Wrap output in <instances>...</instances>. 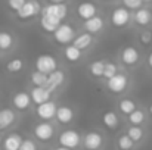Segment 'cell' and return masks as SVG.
I'll return each instance as SVG.
<instances>
[{
  "label": "cell",
  "instance_id": "6da1fadb",
  "mask_svg": "<svg viewBox=\"0 0 152 150\" xmlns=\"http://www.w3.org/2000/svg\"><path fill=\"white\" fill-rule=\"evenodd\" d=\"M66 13H68V7L65 3H50L42 10V16H46L58 24H62Z\"/></svg>",
  "mask_w": 152,
  "mask_h": 150
},
{
  "label": "cell",
  "instance_id": "7a4b0ae2",
  "mask_svg": "<svg viewBox=\"0 0 152 150\" xmlns=\"http://www.w3.org/2000/svg\"><path fill=\"white\" fill-rule=\"evenodd\" d=\"M74 36L75 31L69 24H61L58 30L53 33V38L59 44H69L71 41H74Z\"/></svg>",
  "mask_w": 152,
  "mask_h": 150
},
{
  "label": "cell",
  "instance_id": "3957f363",
  "mask_svg": "<svg viewBox=\"0 0 152 150\" xmlns=\"http://www.w3.org/2000/svg\"><path fill=\"white\" fill-rule=\"evenodd\" d=\"M36 68H37V71L49 75V74L56 71L58 62H56V59L52 54H40L37 57V60H36Z\"/></svg>",
  "mask_w": 152,
  "mask_h": 150
},
{
  "label": "cell",
  "instance_id": "277c9868",
  "mask_svg": "<svg viewBox=\"0 0 152 150\" xmlns=\"http://www.w3.org/2000/svg\"><path fill=\"white\" fill-rule=\"evenodd\" d=\"M40 10H43V9H42V6H40L39 1H36V0H27V3L16 12V15H18L19 19H24L25 21V19H31V18L37 16Z\"/></svg>",
  "mask_w": 152,
  "mask_h": 150
},
{
  "label": "cell",
  "instance_id": "5b68a950",
  "mask_svg": "<svg viewBox=\"0 0 152 150\" xmlns=\"http://www.w3.org/2000/svg\"><path fill=\"white\" fill-rule=\"evenodd\" d=\"M80 141H81V137L74 130H65L59 136V144L66 149H75L80 144Z\"/></svg>",
  "mask_w": 152,
  "mask_h": 150
},
{
  "label": "cell",
  "instance_id": "8992f818",
  "mask_svg": "<svg viewBox=\"0 0 152 150\" xmlns=\"http://www.w3.org/2000/svg\"><path fill=\"white\" fill-rule=\"evenodd\" d=\"M130 18H132V15H130L129 9H126V7H117L112 12V15H111V24L115 28H123V27H126L130 22Z\"/></svg>",
  "mask_w": 152,
  "mask_h": 150
},
{
  "label": "cell",
  "instance_id": "52a82bcc",
  "mask_svg": "<svg viewBox=\"0 0 152 150\" xmlns=\"http://www.w3.org/2000/svg\"><path fill=\"white\" fill-rule=\"evenodd\" d=\"M127 84H129V80L124 74H117L106 81V87L109 88V91H112L115 94L123 93L127 88Z\"/></svg>",
  "mask_w": 152,
  "mask_h": 150
},
{
  "label": "cell",
  "instance_id": "ba28073f",
  "mask_svg": "<svg viewBox=\"0 0 152 150\" xmlns=\"http://www.w3.org/2000/svg\"><path fill=\"white\" fill-rule=\"evenodd\" d=\"M37 116L43 121H50L52 118H56V112H58V107L55 104V101H46V103H42L37 106Z\"/></svg>",
  "mask_w": 152,
  "mask_h": 150
},
{
  "label": "cell",
  "instance_id": "9c48e42d",
  "mask_svg": "<svg viewBox=\"0 0 152 150\" xmlns=\"http://www.w3.org/2000/svg\"><path fill=\"white\" fill-rule=\"evenodd\" d=\"M102 143H103V138L98 131H89L83 138V144L87 150H99Z\"/></svg>",
  "mask_w": 152,
  "mask_h": 150
},
{
  "label": "cell",
  "instance_id": "30bf717a",
  "mask_svg": "<svg viewBox=\"0 0 152 150\" xmlns=\"http://www.w3.org/2000/svg\"><path fill=\"white\" fill-rule=\"evenodd\" d=\"M120 57H121V62H123L124 65H127V66H133V65H136V63L139 62L140 54H139V51H137L136 47L129 46V47H124V49H123Z\"/></svg>",
  "mask_w": 152,
  "mask_h": 150
},
{
  "label": "cell",
  "instance_id": "8fae6325",
  "mask_svg": "<svg viewBox=\"0 0 152 150\" xmlns=\"http://www.w3.org/2000/svg\"><path fill=\"white\" fill-rule=\"evenodd\" d=\"M34 136L40 141H49L52 137H53V127H52L49 122H40L34 128Z\"/></svg>",
  "mask_w": 152,
  "mask_h": 150
},
{
  "label": "cell",
  "instance_id": "7c38bea8",
  "mask_svg": "<svg viewBox=\"0 0 152 150\" xmlns=\"http://www.w3.org/2000/svg\"><path fill=\"white\" fill-rule=\"evenodd\" d=\"M50 94H52V91H49L46 87H34L31 90V93H30L33 103H36L37 106L42 104V103L49 101L50 100Z\"/></svg>",
  "mask_w": 152,
  "mask_h": 150
},
{
  "label": "cell",
  "instance_id": "4fadbf2b",
  "mask_svg": "<svg viewBox=\"0 0 152 150\" xmlns=\"http://www.w3.org/2000/svg\"><path fill=\"white\" fill-rule=\"evenodd\" d=\"M96 12H98L96 6H95L93 3H90V1H83V3H80L78 7H77V15H78L81 19H84V21H87V19L96 16Z\"/></svg>",
  "mask_w": 152,
  "mask_h": 150
},
{
  "label": "cell",
  "instance_id": "5bb4252c",
  "mask_svg": "<svg viewBox=\"0 0 152 150\" xmlns=\"http://www.w3.org/2000/svg\"><path fill=\"white\" fill-rule=\"evenodd\" d=\"M15 119H16V115H15L13 109H10V107L0 109V131L9 128L15 122Z\"/></svg>",
  "mask_w": 152,
  "mask_h": 150
},
{
  "label": "cell",
  "instance_id": "9a60e30c",
  "mask_svg": "<svg viewBox=\"0 0 152 150\" xmlns=\"http://www.w3.org/2000/svg\"><path fill=\"white\" fill-rule=\"evenodd\" d=\"M31 96L28 94V93H24V91H19V93H16L15 96H13V99H12V103H13V106L18 109V110H25V109H28L30 106H31Z\"/></svg>",
  "mask_w": 152,
  "mask_h": 150
},
{
  "label": "cell",
  "instance_id": "2e32d148",
  "mask_svg": "<svg viewBox=\"0 0 152 150\" xmlns=\"http://www.w3.org/2000/svg\"><path fill=\"white\" fill-rule=\"evenodd\" d=\"M64 80H65V75H64V72L62 71H55V72H52V74H49V80H48V84L45 86L49 91H55L62 83H64Z\"/></svg>",
  "mask_w": 152,
  "mask_h": 150
},
{
  "label": "cell",
  "instance_id": "e0dca14e",
  "mask_svg": "<svg viewBox=\"0 0 152 150\" xmlns=\"http://www.w3.org/2000/svg\"><path fill=\"white\" fill-rule=\"evenodd\" d=\"M56 119H58L59 124L66 125L74 119V110L69 106H59L58 112H56Z\"/></svg>",
  "mask_w": 152,
  "mask_h": 150
},
{
  "label": "cell",
  "instance_id": "ac0fdd59",
  "mask_svg": "<svg viewBox=\"0 0 152 150\" xmlns=\"http://www.w3.org/2000/svg\"><path fill=\"white\" fill-rule=\"evenodd\" d=\"M22 137L18 134V133H12L9 134L4 141H3V147L4 150H19L21 149V144H22Z\"/></svg>",
  "mask_w": 152,
  "mask_h": 150
},
{
  "label": "cell",
  "instance_id": "d6986e66",
  "mask_svg": "<svg viewBox=\"0 0 152 150\" xmlns=\"http://www.w3.org/2000/svg\"><path fill=\"white\" fill-rule=\"evenodd\" d=\"M103 28V19L101 16H93L87 21H84V30L90 34H98Z\"/></svg>",
  "mask_w": 152,
  "mask_h": 150
},
{
  "label": "cell",
  "instance_id": "ffe728a7",
  "mask_svg": "<svg viewBox=\"0 0 152 150\" xmlns=\"http://www.w3.org/2000/svg\"><path fill=\"white\" fill-rule=\"evenodd\" d=\"M102 122L106 128L109 130H115L120 124V119H118V115L114 112V110H108L102 115Z\"/></svg>",
  "mask_w": 152,
  "mask_h": 150
},
{
  "label": "cell",
  "instance_id": "44dd1931",
  "mask_svg": "<svg viewBox=\"0 0 152 150\" xmlns=\"http://www.w3.org/2000/svg\"><path fill=\"white\" fill-rule=\"evenodd\" d=\"M151 21H152L151 10L143 9V7H140V9H137V10H136V13H134V22H136L137 25L145 27V25H148Z\"/></svg>",
  "mask_w": 152,
  "mask_h": 150
},
{
  "label": "cell",
  "instance_id": "7402d4cb",
  "mask_svg": "<svg viewBox=\"0 0 152 150\" xmlns=\"http://www.w3.org/2000/svg\"><path fill=\"white\" fill-rule=\"evenodd\" d=\"M92 41H93L92 34H90V33H83V34H80V36H77V37L74 38L72 44H74L75 47H78L80 50H86L87 47H90Z\"/></svg>",
  "mask_w": 152,
  "mask_h": 150
},
{
  "label": "cell",
  "instance_id": "603a6c76",
  "mask_svg": "<svg viewBox=\"0 0 152 150\" xmlns=\"http://www.w3.org/2000/svg\"><path fill=\"white\" fill-rule=\"evenodd\" d=\"M64 56L68 62H78L81 59V50L78 47H75L74 44L71 46H66L65 50H64Z\"/></svg>",
  "mask_w": 152,
  "mask_h": 150
},
{
  "label": "cell",
  "instance_id": "cb8c5ba5",
  "mask_svg": "<svg viewBox=\"0 0 152 150\" xmlns=\"http://www.w3.org/2000/svg\"><path fill=\"white\" fill-rule=\"evenodd\" d=\"M48 80H49V75L40 71H34L31 74V83L34 84V87H45L48 84Z\"/></svg>",
  "mask_w": 152,
  "mask_h": 150
},
{
  "label": "cell",
  "instance_id": "d4e9b609",
  "mask_svg": "<svg viewBox=\"0 0 152 150\" xmlns=\"http://www.w3.org/2000/svg\"><path fill=\"white\" fill-rule=\"evenodd\" d=\"M105 63H106V62H102V60H95V62H92L90 66H89V72H90V75L95 77V78L103 77Z\"/></svg>",
  "mask_w": 152,
  "mask_h": 150
},
{
  "label": "cell",
  "instance_id": "484cf974",
  "mask_svg": "<svg viewBox=\"0 0 152 150\" xmlns=\"http://www.w3.org/2000/svg\"><path fill=\"white\" fill-rule=\"evenodd\" d=\"M118 107H120V110H121L124 115H130V113H133V112L136 110V103L130 99H123L120 101Z\"/></svg>",
  "mask_w": 152,
  "mask_h": 150
},
{
  "label": "cell",
  "instance_id": "4316f807",
  "mask_svg": "<svg viewBox=\"0 0 152 150\" xmlns=\"http://www.w3.org/2000/svg\"><path fill=\"white\" fill-rule=\"evenodd\" d=\"M40 25H42V28H43L46 33H52V34H53V33L58 30V27H59L61 24L52 21V19L46 18V16H42V19H40Z\"/></svg>",
  "mask_w": 152,
  "mask_h": 150
},
{
  "label": "cell",
  "instance_id": "83f0119b",
  "mask_svg": "<svg viewBox=\"0 0 152 150\" xmlns=\"http://www.w3.org/2000/svg\"><path fill=\"white\" fill-rule=\"evenodd\" d=\"M22 68H24V60L19 59V57H15V59L9 60L7 65H6V69H7L9 72H12V74L22 71Z\"/></svg>",
  "mask_w": 152,
  "mask_h": 150
},
{
  "label": "cell",
  "instance_id": "f1b7e54d",
  "mask_svg": "<svg viewBox=\"0 0 152 150\" xmlns=\"http://www.w3.org/2000/svg\"><path fill=\"white\" fill-rule=\"evenodd\" d=\"M127 136L136 143V141H140L143 138V130L139 127V125H133L127 130Z\"/></svg>",
  "mask_w": 152,
  "mask_h": 150
},
{
  "label": "cell",
  "instance_id": "f546056e",
  "mask_svg": "<svg viewBox=\"0 0 152 150\" xmlns=\"http://www.w3.org/2000/svg\"><path fill=\"white\" fill-rule=\"evenodd\" d=\"M117 143H118V147H120L121 150H132L133 149V146H134V141H133L127 134L120 136L118 140H117Z\"/></svg>",
  "mask_w": 152,
  "mask_h": 150
},
{
  "label": "cell",
  "instance_id": "4dcf8cb0",
  "mask_svg": "<svg viewBox=\"0 0 152 150\" xmlns=\"http://www.w3.org/2000/svg\"><path fill=\"white\" fill-rule=\"evenodd\" d=\"M13 44V37L9 33L1 31L0 33V49L1 50H9Z\"/></svg>",
  "mask_w": 152,
  "mask_h": 150
},
{
  "label": "cell",
  "instance_id": "1f68e13d",
  "mask_svg": "<svg viewBox=\"0 0 152 150\" xmlns=\"http://www.w3.org/2000/svg\"><path fill=\"white\" fill-rule=\"evenodd\" d=\"M129 121H130L133 125H140V124H143V121H145V113H143L142 110L136 109L133 113L129 115Z\"/></svg>",
  "mask_w": 152,
  "mask_h": 150
},
{
  "label": "cell",
  "instance_id": "d6a6232c",
  "mask_svg": "<svg viewBox=\"0 0 152 150\" xmlns=\"http://www.w3.org/2000/svg\"><path fill=\"white\" fill-rule=\"evenodd\" d=\"M118 72H117V65L115 63H112V62H106L105 63V71H103V77L106 78V80H109V78H112L114 75H117Z\"/></svg>",
  "mask_w": 152,
  "mask_h": 150
},
{
  "label": "cell",
  "instance_id": "836d02e7",
  "mask_svg": "<svg viewBox=\"0 0 152 150\" xmlns=\"http://www.w3.org/2000/svg\"><path fill=\"white\" fill-rule=\"evenodd\" d=\"M25 3H27V0H7V6H9L13 12H18Z\"/></svg>",
  "mask_w": 152,
  "mask_h": 150
},
{
  "label": "cell",
  "instance_id": "e575fe53",
  "mask_svg": "<svg viewBox=\"0 0 152 150\" xmlns=\"http://www.w3.org/2000/svg\"><path fill=\"white\" fill-rule=\"evenodd\" d=\"M139 40H140V43H142L143 46H148V44L152 41V34L149 31H143V33H140Z\"/></svg>",
  "mask_w": 152,
  "mask_h": 150
},
{
  "label": "cell",
  "instance_id": "d590c367",
  "mask_svg": "<svg viewBox=\"0 0 152 150\" xmlns=\"http://www.w3.org/2000/svg\"><path fill=\"white\" fill-rule=\"evenodd\" d=\"M123 1L130 9H140V4H142L143 0H123Z\"/></svg>",
  "mask_w": 152,
  "mask_h": 150
},
{
  "label": "cell",
  "instance_id": "8d00e7d4",
  "mask_svg": "<svg viewBox=\"0 0 152 150\" xmlns=\"http://www.w3.org/2000/svg\"><path fill=\"white\" fill-rule=\"evenodd\" d=\"M19 150H37V147H36L34 141H31V140H24Z\"/></svg>",
  "mask_w": 152,
  "mask_h": 150
},
{
  "label": "cell",
  "instance_id": "74e56055",
  "mask_svg": "<svg viewBox=\"0 0 152 150\" xmlns=\"http://www.w3.org/2000/svg\"><path fill=\"white\" fill-rule=\"evenodd\" d=\"M148 65L152 68V51L149 53V56H148Z\"/></svg>",
  "mask_w": 152,
  "mask_h": 150
},
{
  "label": "cell",
  "instance_id": "f35d334b",
  "mask_svg": "<svg viewBox=\"0 0 152 150\" xmlns=\"http://www.w3.org/2000/svg\"><path fill=\"white\" fill-rule=\"evenodd\" d=\"M50 3H64L65 0H49Z\"/></svg>",
  "mask_w": 152,
  "mask_h": 150
},
{
  "label": "cell",
  "instance_id": "ab89813d",
  "mask_svg": "<svg viewBox=\"0 0 152 150\" xmlns=\"http://www.w3.org/2000/svg\"><path fill=\"white\" fill-rule=\"evenodd\" d=\"M55 150H71V149H66V147H62L61 146V147H58V149H55Z\"/></svg>",
  "mask_w": 152,
  "mask_h": 150
},
{
  "label": "cell",
  "instance_id": "60d3db41",
  "mask_svg": "<svg viewBox=\"0 0 152 150\" xmlns=\"http://www.w3.org/2000/svg\"><path fill=\"white\" fill-rule=\"evenodd\" d=\"M149 115H152V104L149 106Z\"/></svg>",
  "mask_w": 152,
  "mask_h": 150
},
{
  "label": "cell",
  "instance_id": "b9f144b4",
  "mask_svg": "<svg viewBox=\"0 0 152 150\" xmlns=\"http://www.w3.org/2000/svg\"><path fill=\"white\" fill-rule=\"evenodd\" d=\"M143 1H152V0H143Z\"/></svg>",
  "mask_w": 152,
  "mask_h": 150
},
{
  "label": "cell",
  "instance_id": "7bdbcfd3",
  "mask_svg": "<svg viewBox=\"0 0 152 150\" xmlns=\"http://www.w3.org/2000/svg\"><path fill=\"white\" fill-rule=\"evenodd\" d=\"M0 144H1V137H0Z\"/></svg>",
  "mask_w": 152,
  "mask_h": 150
},
{
  "label": "cell",
  "instance_id": "ee69618b",
  "mask_svg": "<svg viewBox=\"0 0 152 150\" xmlns=\"http://www.w3.org/2000/svg\"><path fill=\"white\" fill-rule=\"evenodd\" d=\"M0 50H1V49H0Z\"/></svg>",
  "mask_w": 152,
  "mask_h": 150
}]
</instances>
